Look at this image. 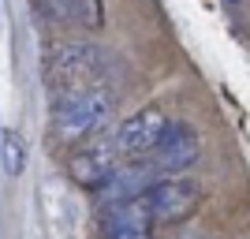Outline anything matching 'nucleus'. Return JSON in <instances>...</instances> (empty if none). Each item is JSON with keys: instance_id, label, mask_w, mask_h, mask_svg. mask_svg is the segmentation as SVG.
Returning a JSON list of instances; mask_svg holds the SVG:
<instances>
[{"instance_id": "1a4fd4ad", "label": "nucleus", "mask_w": 250, "mask_h": 239, "mask_svg": "<svg viewBox=\"0 0 250 239\" xmlns=\"http://www.w3.org/2000/svg\"><path fill=\"white\" fill-rule=\"evenodd\" d=\"M56 22H83V26H101V0H42Z\"/></svg>"}, {"instance_id": "9d476101", "label": "nucleus", "mask_w": 250, "mask_h": 239, "mask_svg": "<svg viewBox=\"0 0 250 239\" xmlns=\"http://www.w3.org/2000/svg\"><path fill=\"white\" fill-rule=\"evenodd\" d=\"M22 165H26V157H22V142L15 131H4V168H8V176H19Z\"/></svg>"}, {"instance_id": "20e7f679", "label": "nucleus", "mask_w": 250, "mask_h": 239, "mask_svg": "<svg viewBox=\"0 0 250 239\" xmlns=\"http://www.w3.org/2000/svg\"><path fill=\"white\" fill-rule=\"evenodd\" d=\"M202 153V142H198V131L187 124H168V131L161 135V142L153 146V153L149 161L157 165L161 176H179V172H187Z\"/></svg>"}, {"instance_id": "7ed1b4c3", "label": "nucleus", "mask_w": 250, "mask_h": 239, "mask_svg": "<svg viewBox=\"0 0 250 239\" xmlns=\"http://www.w3.org/2000/svg\"><path fill=\"white\" fill-rule=\"evenodd\" d=\"M157 179H161V172L149 157H127V165L120 161L104 176V183H97V202L112 206V202H127V198H142Z\"/></svg>"}, {"instance_id": "39448f33", "label": "nucleus", "mask_w": 250, "mask_h": 239, "mask_svg": "<svg viewBox=\"0 0 250 239\" xmlns=\"http://www.w3.org/2000/svg\"><path fill=\"white\" fill-rule=\"evenodd\" d=\"M168 124H172V120H168L157 105L138 109L135 116H127L124 124L116 127V142H120L124 157H149L153 146L161 142V135L168 131Z\"/></svg>"}, {"instance_id": "f03ea898", "label": "nucleus", "mask_w": 250, "mask_h": 239, "mask_svg": "<svg viewBox=\"0 0 250 239\" xmlns=\"http://www.w3.org/2000/svg\"><path fill=\"white\" fill-rule=\"evenodd\" d=\"M142 198H146L149 213H153V224H176V220H187L202 206L206 191L190 176H161Z\"/></svg>"}, {"instance_id": "f257e3e1", "label": "nucleus", "mask_w": 250, "mask_h": 239, "mask_svg": "<svg viewBox=\"0 0 250 239\" xmlns=\"http://www.w3.org/2000/svg\"><path fill=\"white\" fill-rule=\"evenodd\" d=\"M116 112L112 90H104L97 83H83L71 90H60L52 101V131L60 142H83V138L97 135Z\"/></svg>"}, {"instance_id": "0eeeda50", "label": "nucleus", "mask_w": 250, "mask_h": 239, "mask_svg": "<svg viewBox=\"0 0 250 239\" xmlns=\"http://www.w3.org/2000/svg\"><path fill=\"white\" fill-rule=\"evenodd\" d=\"M120 161H124V150H120L116 135H108V138L90 142L86 150H75L71 161H67V172H71L75 183H83V187H97V183H104V176H108Z\"/></svg>"}, {"instance_id": "423d86ee", "label": "nucleus", "mask_w": 250, "mask_h": 239, "mask_svg": "<svg viewBox=\"0 0 250 239\" xmlns=\"http://www.w3.org/2000/svg\"><path fill=\"white\" fill-rule=\"evenodd\" d=\"M97 224H101L104 239H149L153 236V213H149L146 198H127V202L101 206Z\"/></svg>"}, {"instance_id": "6e6552de", "label": "nucleus", "mask_w": 250, "mask_h": 239, "mask_svg": "<svg viewBox=\"0 0 250 239\" xmlns=\"http://www.w3.org/2000/svg\"><path fill=\"white\" fill-rule=\"evenodd\" d=\"M97 67V52L90 45H60L49 60V75L56 90H71V86H83Z\"/></svg>"}]
</instances>
